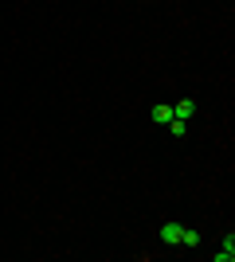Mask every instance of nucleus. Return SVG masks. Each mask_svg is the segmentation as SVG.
<instances>
[{
  "mask_svg": "<svg viewBox=\"0 0 235 262\" xmlns=\"http://www.w3.org/2000/svg\"><path fill=\"white\" fill-rule=\"evenodd\" d=\"M165 247H180V235H184V223H165V227L157 231Z\"/></svg>",
  "mask_w": 235,
  "mask_h": 262,
  "instance_id": "f257e3e1",
  "label": "nucleus"
},
{
  "mask_svg": "<svg viewBox=\"0 0 235 262\" xmlns=\"http://www.w3.org/2000/svg\"><path fill=\"white\" fill-rule=\"evenodd\" d=\"M212 262H235V235L231 231L224 235V243H220V251L212 254Z\"/></svg>",
  "mask_w": 235,
  "mask_h": 262,
  "instance_id": "f03ea898",
  "label": "nucleus"
},
{
  "mask_svg": "<svg viewBox=\"0 0 235 262\" xmlns=\"http://www.w3.org/2000/svg\"><path fill=\"white\" fill-rule=\"evenodd\" d=\"M192 114H196V102H192V98H180V102H173V118H180V121H192Z\"/></svg>",
  "mask_w": 235,
  "mask_h": 262,
  "instance_id": "7ed1b4c3",
  "label": "nucleus"
},
{
  "mask_svg": "<svg viewBox=\"0 0 235 262\" xmlns=\"http://www.w3.org/2000/svg\"><path fill=\"white\" fill-rule=\"evenodd\" d=\"M149 118H153L157 125H168V121H173V106H168V102H157V106L149 110Z\"/></svg>",
  "mask_w": 235,
  "mask_h": 262,
  "instance_id": "20e7f679",
  "label": "nucleus"
},
{
  "mask_svg": "<svg viewBox=\"0 0 235 262\" xmlns=\"http://www.w3.org/2000/svg\"><path fill=\"white\" fill-rule=\"evenodd\" d=\"M180 247H188V251H192V247H200V231H188V227H184V235H180Z\"/></svg>",
  "mask_w": 235,
  "mask_h": 262,
  "instance_id": "39448f33",
  "label": "nucleus"
},
{
  "mask_svg": "<svg viewBox=\"0 0 235 262\" xmlns=\"http://www.w3.org/2000/svg\"><path fill=\"white\" fill-rule=\"evenodd\" d=\"M168 133H173V137H184V133H188V121L173 118V121H168Z\"/></svg>",
  "mask_w": 235,
  "mask_h": 262,
  "instance_id": "423d86ee",
  "label": "nucleus"
}]
</instances>
